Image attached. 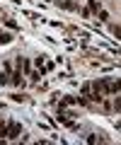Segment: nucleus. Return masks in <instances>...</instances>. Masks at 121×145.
Returning <instances> with one entry per match:
<instances>
[{
	"label": "nucleus",
	"mask_w": 121,
	"mask_h": 145,
	"mask_svg": "<svg viewBox=\"0 0 121 145\" xmlns=\"http://www.w3.org/2000/svg\"><path fill=\"white\" fill-rule=\"evenodd\" d=\"M10 82H12V85H17V87L22 85V68H17V70H12V75H10Z\"/></svg>",
	"instance_id": "nucleus-3"
},
{
	"label": "nucleus",
	"mask_w": 121,
	"mask_h": 145,
	"mask_svg": "<svg viewBox=\"0 0 121 145\" xmlns=\"http://www.w3.org/2000/svg\"><path fill=\"white\" fill-rule=\"evenodd\" d=\"M10 82V75H7V72H3L0 70V85H7Z\"/></svg>",
	"instance_id": "nucleus-9"
},
{
	"label": "nucleus",
	"mask_w": 121,
	"mask_h": 145,
	"mask_svg": "<svg viewBox=\"0 0 121 145\" xmlns=\"http://www.w3.org/2000/svg\"><path fill=\"white\" fill-rule=\"evenodd\" d=\"M41 75H44V72H29V78H32V80H41Z\"/></svg>",
	"instance_id": "nucleus-14"
},
{
	"label": "nucleus",
	"mask_w": 121,
	"mask_h": 145,
	"mask_svg": "<svg viewBox=\"0 0 121 145\" xmlns=\"http://www.w3.org/2000/svg\"><path fill=\"white\" fill-rule=\"evenodd\" d=\"M104 94H121V78H102Z\"/></svg>",
	"instance_id": "nucleus-1"
},
{
	"label": "nucleus",
	"mask_w": 121,
	"mask_h": 145,
	"mask_svg": "<svg viewBox=\"0 0 121 145\" xmlns=\"http://www.w3.org/2000/svg\"><path fill=\"white\" fill-rule=\"evenodd\" d=\"M114 109H116V111H121V94L114 99Z\"/></svg>",
	"instance_id": "nucleus-11"
},
{
	"label": "nucleus",
	"mask_w": 121,
	"mask_h": 145,
	"mask_svg": "<svg viewBox=\"0 0 121 145\" xmlns=\"http://www.w3.org/2000/svg\"><path fill=\"white\" fill-rule=\"evenodd\" d=\"M87 10L90 12H99V3H97V0H90V3H87Z\"/></svg>",
	"instance_id": "nucleus-7"
},
{
	"label": "nucleus",
	"mask_w": 121,
	"mask_h": 145,
	"mask_svg": "<svg viewBox=\"0 0 121 145\" xmlns=\"http://www.w3.org/2000/svg\"><path fill=\"white\" fill-rule=\"evenodd\" d=\"M58 5L63 7V10H75V7H78V5L73 3V0H58Z\"/></svg>",
	"instance_id": "nucleus-4"
},
{
	"label": "nucleus",
	"mask_w": 121,
	"mask_h": 145,
	"mask_svg": "<svg viewBox=\"0 0 121 145\" xmlns=\"http://www.w3.org/2000/svg\"><path fill=\"white\" fill-rule=\"evenodd\" d=\"M20 133H22V126L20 123H15V121L7 123V138H10V140H17V138H20Z\"/></svg>",
	"instance_id": "nucleus-2"
},
{
	"label": "nucleus",
	"mask_w": 121,
	"mask_h": 145,
	"mask_svg": "<svg viewBox=\"0 0 121 145\" xmlns=\"http://www.w3.org/2000/svg\"><path fill=\"white\" fill-rule=\"evenodd\" d=\"M111 34H114L116 39H121V27H114V29H111Z\"/></svg>",
	"instance_id": "nucleus-13"
},
{
	"label": "nucleus",
	"mask_w": 121,
	"mask_h": 145,
	"mask_svg": "<svg viewBox=\"0 0 121 145\" xmlns=\"http://www.w3.org/2000/svg\"><path fill=\"white\" fill-rule=\"evenodd\" d=\"M97 15H99V22H107V20H109V12H107V10H99Z\"/></svg>",
	"instance_id": "nucleus-10"
},
{
	"label": "nucleus",
	"mask_w": 121,
	"mask_h": 145,
	"mask_svg": "<svg viewBox=\"0 0 121 145\" xmlns=\"http://www.w3.org/2000/svg\"><path fill=\"white\" fill-rule=\"evenodd\" d=\"M82 94L90 99V94H92V85H90V82H85V85H82Z\"/></svg>",
	"instance_id": "nucleus-8"
},
{
	"label": "nucleus",
	"mask_w": 121,
	"mask_h": 145,
	"mask_svg": "<svg viewBox=\"0 0 121 145\" xmlns=\"http://www.w3.org/2000/svg\"><path fill=\"white\" fill-rule=\"evenodd\" d=\"M12 41V34H7V31H0V44L5 46V44H10Z\"/></svg>",
	"instance_id": "nucleus-6"
},
{
	"label": "nucleus",
	"mask_w": 121,
	"mask_h": 145,
	"mask_svg": "<svg viewBox=\"0 0 121 145\" xmlns=\"http://www.w3.org/2000/svg\"><path fill=\"white\" fill-rule=\"evenodd\" d=\"M78 102V97H73V94H65L63 99H61V106H68V104H75Z\"/></svg>",
	"instance_id": "nucleus-5"
},
{
	"label": "nucleus",
	"mask_w": 121,
	"mask_h": 145,
	"mask_svg": "<svg viewBox=\"0 0 121 145\" xmlns=\"http://www.w3.org/2000/svg\"><path fill=\"white\" fill-rule=\"evenodd\" d=\"M0 135H3V138L7 135V123H0Z\"/></svg>",
	"instance_id": "nucleus-12"
}]
</instances>
